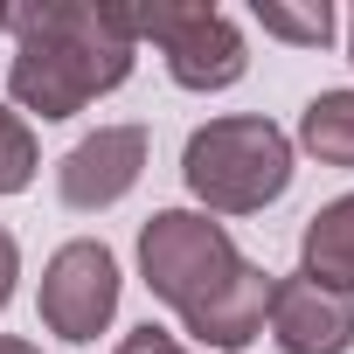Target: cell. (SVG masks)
<instances>
[{
    "label": "cell",
    "instance_id": "1",
    "mask_svg": "<svg viewBox=\"0 0 354 354\" xmlns=\"http://www.w3.org/2000/svg\"><path fill=\"white\" fill-rule=\"evenodd\" d=\"M139 278L160 306L181 313L202 354H236L271 319V271H257L230 230L202 209H160L139 230Z\"/></svg>",
    "mask_w": 354,
    "mask_h": 354
},
{
    "label": "cell",
    "instance_id": "2",
    "mask_svg": "<svg viewBox=\"0 0 354 354\" xmlns=\"http://www.w3.org/2000/svg\"><path fill=\"white\" fill-rule=\"evenodd\" d=\"M8 28H15L8 97L42 125L111 97L139 56L132 35L118 28V8H97V0H28V8H8Z\"/></svg>",
    "mask_w": 354,
    "mask_h": 354
},
{
    "label": "cell",
    "instance_id": "3",
    "mask_svg": "<svg viewBox=\"0 0 354 354\" xmlns=\"http://www.w3.org/2000/svg\"><path fill=\"white\" fill-rule=\"evenodd\" d=\"M181 181L209 216H257L292 188V139L271 118H209L181 146Z\"/></svg>",
    "mask_w": 354,
    "mask_h": 354
},
{
    "label": "cell",
    "instance_id": "4",
    "mask_svg": "<svg viewBox=\"0 0 354 354\" xmlns=\"http://www.w3.org/2000/svg\"><path fill=\"white\" fill-rule=\"evenodd\" d=\"M118 28L139 42H153L167 56V77L181 91H230L243 70H250V49H243V28L223 15V8H202V0H153V8H118Z\"/></svg>",
    "mask_w": 354,
    "mask_h": 354
},
{
    "label": "cell",
    "instance_id": "5",
    "mask_svg": "<svg viewBox=\"0 0 354 354\" xmlns=\"http://www.w3.org/2000/svg\"><path fill=\"white\" fill-rule=\"evenodd\" d=\"M35 313H42V326L63 333L70 347H91V340L111 326V313H118V257H111L97 236L63 243V250L42 264Z\"/></svg>",
    "mask_w": 354,
    "mask_h": 354
},
{
    "label": "cell",
    "instance_id": "6",
    "mask_svg": "<svg viewBox=\"0 0 354 354\" xmlns=\"http://www.w3.org/2000/svg\"><path fill=\"white\" fill-rule=\"evenodd\" d=\"M146 153H153V132L146 125H97L91 139H77L56 167V195L63 209L77 216H97L111 202H125L146 174Z\"/></svg>",
    "mask_w": 354,
    "mask_h": 354
},
{
    "label": "cell",
    "instance_id": "7",
    "mask_svg": "<svg viewBox=\"0 0 354 354\" xmlns=\"http://www.w3.org/2000/svg\"><path fill=\"white\" fill-rule=\"evenodd\" d=\"M264 326L285 354H347L354 347V299L292 271V278L271 285V319Z\"/></svg>",
    "mask_w": 354,
    "mask_h": 354
},
{
    "label": "cell",
    "instance_id": "8",
    "mask_svg": "<svg viewBox=\"0 0 354 354\" xmlns=\"http://www.w3.org/2000/svg\"><path fill=\"white\" fill-rule=\"evenodd\" d=\"M299 278H313V285L354 299V195L326 202V209L306 223V236H299Z\"/></svg>",
    "mask_w": 354,
    "mask_h": 354
},
{
    "label": "cell",
    "instance_id": "9",
    "mask_svg": "<svg viewBox=\"0 0 354 354\" xmlns=\"http://www.w3.org/2000/svg\"><path fill=\"white\" fill-rule=\"evenodd\" d=\"M299 146L319 167H354V91H319L299 111Z\"/></svg>",
    "mask_w": 354,
    "mask_h": 354
},
{
    "label": "cell",
    "instance_id": "10",
    "mask_svg": "<svg viewBox=\"0 0 354 354\" xmlns=\"http://www.w3.org/2000/svg\"><path fill=\"white\" fill-rule=\"evenodd\" d=\"M250 15H257L264 35H278V42H292V49H326L333 28H340V15L326 8V0H306V8H292V0H257Z\"/></svg>",
    "mask_w": 354,
    "mask_h": 354
},
{
    "label": "cell",
    "instance_id": "11",
    "mask_svg": "<svg viewBox=\"0 0 354 354\" xmlns=\"http://www.w3.org/2000/svg\"><path fill=\"white\" fill-rule=\"evenodd\" d=\"M35 167H42V146H35L28 118L0 104V195H21L35 181Z\"/></svg>",
    "mask_w": 354,
    "mask_h": 354
},
{
    "label": "cell",
    "instance_id": "12",
    "mask_svg": "<svg viewBox=\"0 0 354 354\" xmlns=\"http://www.w3.org/2000/svg\"><path fill=\"white\" fill-rule=\"evenodd\" d=\"M118 354H202V347H181L167 326H153V319H146V326H132V333L118 340Z\"/></svg>",
    "mask_w": 354,
    "mask_h": 354
},
{
    "label": "cell",
    "instance_id": "13",
    "mask_svg": "<svg viewBox=\"0 0 354 354\" xmlns=\"http://www.w3.org/2000/svg\"><path fill=\"white\" fill-rule=\"evenodd\" d=\"M15 278H21V243L0 230V313H8V299H15Z\"/></svg>",
    "mask_w": 354,
    "mask_h": 354
},
{
    "label": "cell",
    "instance_id": "14",
    "mask_svg": "<svg viewBox=\"0 0 354 354\" xmlns=\"http://www.w3.org/2000/svg\"><path fill=\"white\" fill-rule=\"evenodd\" d=\"M0 354H42L35 340H21V333H0Z\"/></svg>",
    "mask_w": 354,
    "mask_h": 354
},
{
    "label": "cell",
    "instance_id": "15",
    "mask_svg": "<svg viewBox=\"0 0 354 354\" xmlns=\"http://www.w3.org/2000/svg\"><path fill=\"white\" fill-rule=\"evenodd\" d=\"M347 63H354V15H347Z\"/></svg>",
    "mask_w": 354,
    "mask_h": 354
},
{
    "label": "cell",
    "instance_id": "16",
    "mask_svg": "<svg viewBox=\"0 0 354 354\" xmlns=\"http://www.w3.org/2000/svg\"><path fill=\"white\" fill-rule=\"evenodd\" d=\"M0 28H8V8H0Z\"/></svg>",
    "mask_w": 354,
    "mask_h": 354
}]
</instances>
